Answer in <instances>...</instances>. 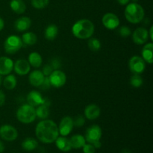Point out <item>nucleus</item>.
Segmentation results:
<instances>
[{
	"instance_id": "18",
	"label": "nucleus",
	"mask_w": 153,
	"mask_h": 153,
	"mask_svg": "<svg viewBox=\"0 0 153 153\" xmlns=\"http://www.w3.org/2000/svg\"><path fill=\"white\" fill-rule=\"evenodd\" d=\"M31 20L28 16H22L15 21L14 28L18 31H24L31 27Z\"/></svg>"
},
{
	"instance_id": "14",
	"label": "nucleus",
	"mask_w": 153,
	"mask_h": 153,
	"mask_svg": "<svg viewBox=\"0 0 153 153\" xmlns=\"http://www.w3.org/2000/svg\"><path fill=\"white\" fill-rule=\"evenodd\" d=\"M13 69V62L7 57H0V75L7 76L10 74Z\"/></svg>"
},
{
	"instance_id": "10",
	"label": "nucleus",
	"mask_w": 153,
	"mask_h": 153,
	"mask_svg": "<svg viewBox=\"0 0 153 153\" xmlns=\"http://www.w3.org/2000/svg\"><path fill=\"white\" fill-rule=\"evenodd\" d=\"M74 125H73V120L71 117L66 116L62 118L58 126V131L61 136H67L71 133Z\"/></svg>"
},
{
	"instance_id": "20",
	"label": "nucleus",
	"mask_w": 153,
	"mask_h": 153,
	"mask_svg": "<svg viewBox=\"0 0 153 153\" xmlns=\"http://www.w3.org/2000/svg\"><path fill=\"white\" fill-rule=\"evenodd\" d=\"M69 140H70V145H71L72 149H81L86 143L85 137L84 136L81 135V134H75V135H73Z\"/></svg>"
},
{
	"instance_id": "11",
	"label": "nucleus",
	"mask_w": 153,
	"mask_h": 153,
	"mask_svg": "<svg viewBox=\"0 0 153 153\" xmlns=\"http://www.w3.org/2000/svg\"><path fill=\"white\" fill-rule=\"evenodd\" d=\"M103 25L109 30L116 29L120 25V19L116 14L113 13H107L102 19Z\"/></svg>"
},
{
	"instance_id": "33",
	"label": "nucleus",
	"mask_w": 153,
	"mask_h": 153,
	"mask_svg": "<svg viewBox=\"0 0 153 153\" xmlns=\"http://www.w3.org/2000/svg\"><path fill=\"white\" fill-rule=\"evenodd\" d=\"M85 119L83 116L82 115H79V116L76 117L75 118V120H73V125L76 127H82L85 125Z\"/></svg>"
},
{
	"instance_id": "29",
	"label": "nucleus",
	"mask_w": 153,
	"mask_h": 153,
	"mask_svg": "<svg viewBox=\"0 0 153 153\" xmlns=\"http://www.w3.org/2000/svg\"><path fill=\"white\" fill-rule=\"evenodd\" d=\"M143 83V80L141 76L139 74H134L130 79V84L133 88H138L142 86Z\"/></svg>"
},
{
	"instance_id": "27",
	"label": "nucleus",
	"mask_w": 153,
	"mask_h": 153,
	"mask_svg": "<svg viewBox=\"0 0 153 153\" xmlns=\"http://www.w3.org/2000/svg\"><path fill=\"white\" fill-rule=\"evenodd\" d=\"M22 43L28 46H31L37 43V37L36 34L33 32H26L22 34Z\"/></svg>"
},
{
	"instance_id": "13",
	"label": "nucleus",
	"mask_w": 153,
	"mask_h": 153,
	"mask_svg": "<svg viewBox=\"0 0 153 153\" xmlns=\"http://www.w3.org/2000/svg\"><path fill=\"white\" fill-rule=\"evenodd\" d=\"M31 69L29 63L27 60L19 59L17 60L13 64V70L16 74L19 76H25L28 74Z\"/></svg>"
},
{
	"instance_id": "6",
	"label": "nucleus",
	"mask_w": 153,
	"mask_h": 153,
	"mask_svg": "<svg viewBox=\"0 0 153 153\" xmlns=\"http://www.w3.org/2000/svg\"><path fill=\"white\" fill-rule=\"evenodd\" d=\"M102 128L98 125H92L87 128L85 133V140L88 143H94L95 142L100 141L102 137Z\"/></svg>"
},
{
	"instance_id": "42",
	"label": "nucleus",
	"mask_w": 153,
	"mask_h": 153,
	"mask_svg": "<svg viewBox=\"0 0 153 153\" xmlns=\"http://www.w3.org/2000/svg\"><path fill=\"white\" fill-rule=\"evenodd\" d=\"M4 151V145L2 141L0 140V153H2Z\"/></svg>"
},
{
	"instance_id": "2",
	"label": "nucleus",
	"mask_w": 153,
	"mask_h": 153,
	"mask_svg": "<svg viewBox=\"0 0 153 153\" xmlns=\"http://www.w3.org/2000/svg\"><path fill=\"white\" fill-rule=\"evenodd\" d=\"M95 27L91 20L87 19H79L72 27V33L76 37L82 40L89 39L94 34Z\"/></svg>"
},
{
	"instance_id": "28",
	"label": "nucleus",
	"mask_w": 153,
	"mask_h": 153,
	"mask_svg": "<svg viewBox=\"0 0 153 153\" xmlns=\"http://www.w3.org/2000/svg\"><path fill=\"white\" fill-rule=\"evenodd\" d=\"M16 83H17L16 78L13 75L8 74L4 79L3 85L7 90H13L16 88Z\"/></svg>"
},
{
	"instance_id": "30",
	"label": "nucleus",
	"mask_w": 153,
	"mask_h": 153,
	"mask_svg": "<svg viewBox=\"0 0 153 153\" xmlns=\"http://www.w3.org/2000/svg\"><path fill=\"white\" fill-rule=\"evenodd\" d=\"M88 47L93 52H97L101 48V43L97 38H91L88 40Z\"/></svg>"
},
{
	"instance_id": "24",
	"label": "nucleus",
	"mask_w": 153,
	"mask_h": 153,
	"mask_svg": "<svg viewBox=\"0 0 153 153\" xmlns=\"http://www.w3.org/2000/svg\"><path fill=\"white\" fill-rule=\"evenodd\" d=\"M28 61L29 63L30 66L35 68H38L41 66L42 63H43V59H42L41 55L37 52H31L29 55H28Z\"/></svg>"
},
{
	"instance_id": "46",
	"label": "nucleus",
	"mask_w": 153,
	"mask_h": 153,
	"mask_svg": "<svg viewBox=\"0 0 153 153\" xmlns=\"http://www.w3.org/2000/svg\"><path fill=\"white\" fill-rule=\"evenodd\" d=\"M137 0H132L133 2H137Z\"/></svg>"
},
{
	"instance_id": "35",
	"label": "nucleus",
	"mask_w": 153,
	"mask_h": 153,
	"mask_svg": "<svg viewBox=\"0 0 153 153\" xmlns=\"http://www.w3.org/2000/svg\"><path fill=\"white\" fill-rule=\"evenodd\" d=\"M61 66V61H60L59 59H58V58H55V59L52 60V62H51V67H52L53 70H59Z\"/></svg>"
},
{
	"instance_id": "43",
	"label": "nucleus",
	"mask_w": 153,
	"mask_h": 153,
	"mask_svg": "<svg viewBox=\"0 0 153 153\" xmlns=\"http://www.w3.org/2000/svg\"><path fill=\"white\" fill-rule=\"evenodd\" d=\"M149 35L150 36V40H153V26L152 25L150 27V30H149Z\"/></svg>"
},
{
	"instance_id": "16",
	"label": "nucleus",
	"mask_w": 153,
	"mask_h": 153,
	"mask_svg": "<svg viewBox=\"0 0 153 153\" xmlns=\"http://www.w3.org/2000/svg\"><path fill=\"white\" fill-rule=\"evenodd\" d=\"M100 114H101V109L95 104L88 105L85 109V117L90 120L97 119L100 117Z\"/></svg>"
},
{
	"instance_id": "34",
	"label": "nucleus",
	"mask_w": 153,
	"mask_h": 153,
	"mask_svg": "<svg viewBox=\"0 0 153 153\" xmlns=\"http://www.w3.org/2000/svg\"><path fill=\"white\" fill-rule=\"evenodd\" d=\"M84 153H95L96 149L91 143H85L82 147Z\"/></svg>"
},
{
	"instance_id": "3",
	"label": "nucleus",
	"mask_w": 153,
	"mask_h": 153,
	"mask_svg": "<svg viewBox=\"0 0 153 153\" xmlns=\"http://www.w3.org/2000/svg\"><path fill=\"white\" fill-rule=\"evenodd\" d=\"M124 14L128 22L132 24H137L143 20L145 12L141 5L137 2H132L127 4Z\"/></svg>"
},
{
	"instance_id": "44",
	"label": "nucleus",
	"mask_w": 153,
	"mask_h": 153,
	"mask_svg": "<svg viewBox=\"0 0 153 153\" xmlns=\"http://www.w3.org/2000/svg\"><path fill=\"white\" fill-rule=\"evenodd\" d=\"M122 153H131V150H129V149H123Z\"/></svg>"
},
{
	"instance_id": "31",
	"label": "nucleus",
	"mask_w": 153,
	"mask_h": 153,
	"mask_svg": "<svg viewBox=\"0 0 153 153\" xmlns=\"http://www.w3.org/2000/svg\"><path fill=\"white\" fill-rule=\"evenodd\" d=\"M49 0H31V5L36 9H43L47 7Z\"/></svg>"
},
{
	"instance_id": "40",
	"label": "nucleus",
	"mask_w": 153,
	"mask_h": 153,
	"mask_svg": "<svg viewBox=\"0 0 153 153\" xmlns=\"http://www.w3.org/2000/svg\"><path fill=\"white\" fill-rule=\"evenodd\" d=\"M92 145L94 146V147H95V149H100V148L102 146V143H101V142H100V141L95 142V143H93Z\"/></svg>"
},
{
	"instance_id": "1",
	"label": "nucleus",
	"mask_w": 153,
	"mask_h": 153,
	"mask_svg": "<svg viewBox=\"0 0 153 153\" xmlns=\"http://www.w3.org/2000/svg\"><path fill=\"white\" fill-rule=\"evenodd\" d=\"M37 139L43 143H52L55 141L59 135L58 127L51 120H42L38 123L35 128Z\"/></svg>"
},
{
	"instance_id": "19",
	"label": "nucleus",
	"mask_w": 153,
	"mask_h": 153,
	"mask_svg": "<svg viewBox=\"0 0 153 153\" xmlns=\"http://www.w3.org/2000/svg\"><path fill=\"white\" fill-rule=\"evenodd\" d=\"M55 145L59 150L64 152H70L72 149L71 145H70V140L64 136L58 137L55 140Z\"/></svg>"
},
{
	"instance_id": "39",
	"label": "nucleus",
	"mask_w": 153,
	"mask_h": 153,
	"mask_svg": "<svg viewBox=\"0 0 153 153\" xmlns=\"http://www.w3.org/2000/svg\"><path fill=\"white\" fill-rule=\"evenodd\" d=\"M120 5H127L129 3L130 0H116Z\"/></svg>"
},
{
	"instance_id": "22",
	"label": "nucleus",
	"mask_w": 153,
	"mask_h": 153,
	"mask_svg": "<svg viewBox=\"0 0 153 153\" xmlns=\"http://www.w3.org/2000/svg\"><path fill=\"white\" fill-rule=\"evenodd\" d=\"M10 7L17 14H22L26 10V5L22 0H11L10 1Z\"/></svg>"
},
{
	"instance_id": "5",
	"label": "nucleus",
	"mask_w": 153,
	"mask_h": 153,
	"mask_svg": "<svg viewBox=\"0 0 153 153\" xmlns=\"http://www.w3.org/2000/svg\"><path fill=\"white\" fill-rule=\"evenodd\" d=\"M22 41L20 37L16 35H10L4 43V49L6 53L13 55L16 53L22 46Z\"/></svg>"
},
{
	"instance_id": "45",
	"label": "nucleus",
	"mask_w": 153,
	"mask_h": 153,
	"mask_svg": "<svg viewBox=\"0 0 153 153\" xmlns=\"http://www.w3.org/2000/svg\"><path fill=\"white\" fill-rule=\"evenodd\" d=\"M1 82H2V78H1V75H0V85H1Z\"/></svg>"
},
{
	"instance_id": "15",
	"label": "nucleus",
	"mask_w": 153,
	"mask_h": 153,
	"mask_svg": "<svg viewBox=\"0 0 153 153\" xmlns=\"http://www.w3.org/2000/svg\"><path fill=\"white\" fill-rule=\"evenodd\" d=\"M45 98H43L41 94L36 91H32L27 96V102L28 104L33 107H37L40 105L43 104Z\"/></svg>"
},
{
	"instance_id": "25",
	"label": "nucleus",
	"mask_w": 153,
	"mask_h": 153,
	"mask_svg": "<svg viewBox=\"0 0 153 153\" xmlns=\"http://www.w3.org/2000/svg\"><path fill=\"white\" fill-rule=\"evenodd\" d=\"M58 33V28L54 24L48 25L44 31L45 38L48 40H53L56 38Z\"/></svg>"
},
{
	"instance_id": "32",
	"label": "nucleus",
	"mask_w": 153,
	"mask_h": 153,
	"mask_svg": "<svg viewBox=\"0 0 153 153\" xmlns=\"http://www.w3.org/2000/svg\"><path fill=\"white\" fill-rule=\"evenodd\" d=\"M118 33L122 37H127L131 35V34L130 28L128 26H126V25L120 27L118 30Z\"/></svg>"
},
{
	"instance_id": "17",
	"label": "nucleus",
	"mask_w": 153,
	"mask_h": 153,
	"mask_svg": "<svg viewBox=\"0 0 153 153\" xmlns=\"http://www.w3.org/2000/svg\"><path fill=\"white\" fill-rule=\"evenodd\" d=\"M45 76L42 71L40 70H34L31 72L28 77L30 84L34 87H40L44 80Z\"/></svg>"
},
{
	"instance_id": "26",
	"label": "nucleus",
	"mask_w": 153,
	"mask_h": 153,
	"mask_svg": "<svg viewBox=\"0 0 153 153\" xmlns=\"http://www.w3.org/2000/svg\"><path fill=\"white\" fill-rule=\"evenodd\" d=\"M36 111V117L40 120H46L49 117V106L46 105L44 104H42L40 105L37 106Z\"/></svg>"
},
{
	"instance_id": "9",
	"label": "nucleus",
	"mask_w": 153,
	"mask_h": 153,
	"mask_svg": "<svg viewBox=\"0 0 153 153\" xmlns=\"http://www.w3.org/2000/svg\"><path fill=\"white\" fill-rule=\"evenodd\" d=\"M0 137L6 141H13L18 137L17 130L10 125H3L0 127Z\"/></svg>"
},
{
	"instance_id": "38",
	"label": "nucleus",
	"mask_w": 153,
	"mask_h": 153,
	"mask_svg": "<svg viewBox=\"0 0 153 153\" xmlns=\"http://www.w3.org/2000/svg\"><path fill=\"white\" fill-rule=\"evenodd\" d=\"M4 102H5V94L2 91H0V107H1Z\"/></svg>"
},
{
	"instance_id": "37",
	"label": "nucleus",
	"mask_w": 153,
	"mask_h": 153,
	"mask_svg": "<svg viewBox=\"0 0 153 153\" xmlns=\"http://www.w3.org/2000/svg\"><path fill=\"white\" fill-rule=\"evenodd\" d=\"M50 86H51V84H50V82H49V77H48V76H45L44 80H43V83H42V85H40V87L42 88V89L47 90L50 88Z\"/></svg>"
},
{
	"instance_id": "12",
	"label": "nucleus",
	"mask_w": 153,
	"mask_h": 153,
	"mask_svg": "<svg viewBox=\"0 0 153 153\" xmlns=\"http://www.w3.org/2000/svg\"><path fill=\"white\" fill-rule=\"evenodd\" d=\"M149 38V31L145 28H137L132 34V40L134 43L142 45L146 43Z\"/></svg>"
},
{
	"instance_id": "41",
	"label": "nucleus",
	"mask_w": 153,
	"mask_h": 153,
	"mask_svg": "<svg viewBox=\"0 0 153 153\" xmlns=\"http://www.w3.org/2000/svg\"><path fill=\"white\" fill-rule=\"evenodd\" d=\"M4 20H3L1 17H0V31H1L3 28H4Z\"/></svg>"
},
{
	"instance_id": "8",
	"label": "nucleus",
	"mask_w": 153,
	"mask_h": 153,
	"mask_svg": "<svg viewBox=\"0 0 153 153\" xmlns=\"http://www.w3.org/2000/svg\"><path fill=\"white\" fill-rule=\"evenodd\" d=\"M128 67L130 70L134 74H140L143 73L146 68V63L143 59L142 57L134 55L131 57L128 62Z\"/></svg>"
},
{
	"instance_id": "36",
	"label": "nucleus",
	"mask_w": 153,
	"mask_h": 153,
	"mask_svg": "<svg viewBox=\"0 0 153 153\" xmlns=\"http://www.w3.org/2000/svg\"><path fill=\"white\" fill-rule=\"evenodd\" d=\"M52 71H53V69L51 67V65L46 64V65H45L44 67H43L42 73H43V75H44L45 76H49V75L52 73Z\"/></svg>"
},
{
	"instance_id": "21",
	"label": "nucleus",
	"mask_w": 153,
	"mask_h": 153,
	"mask_svg": "<svg viewBox=\"0 0 153 153\" xmlns=\"http://www.w3.org/2000/svg\"><path fill=\"white\" fill-rule=\"evenodd\" d=\"M153 52V43H149L145 45L142 49V58L146 62L149 64H152L153 62L152 58Z\"/></svg>"
},
{
	"instance_id": "7",
	"label": "nucleus",
	"mask_w": 153,
	"mask_h": 153,
	"mask_svg": "<svg viewBox=\"0 0 153 153\" xmlns=\"http://www.w3.org/2000/svg\"><path fill=\"white\" fill-rule=\"evenodd\" d=\"M51 86L56 88H60L64 86L67 82V76L64 72L59 70H53L49 76Z\"/></svg>"
},
{
	"instance_id": "23",
	"label": "nucleus",
	"mask_w": 153,
	"mask_h": 153,
	"mask_svg": "<svg viewBox=\"0 0 153 153\" xmlns=\"http://www.w3.org/2000/svg\"><path fill=\"white\" fill-rule=\"evenodd\" d=\"M21 146L24 150L27 151V152H31V151L37 149L38 146V142L33 137H27L22 142Z\"/></svg>"
},
{
	"instance_id": "4",
	"label": "nucleus",
	"mask_w": 153,
	"mask_h": 153,
	"mask_svg": "<svg viewBox=\"0 0 153 153\" xmlns=\"http://www.w3.org/2000/svg\"><path fill=\"white\" fill-rule=\"evenodd\" d=\"M36 117L35 108L28 103L20 106L16 111V118L22 123H31L35 120Z\"/></svg>"
}]
</instances>
